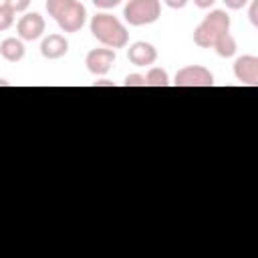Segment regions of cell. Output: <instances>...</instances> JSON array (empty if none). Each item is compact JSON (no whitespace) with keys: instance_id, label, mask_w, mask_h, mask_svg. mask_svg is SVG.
Instances as JSON below:
<instances>
[{"instance_id":"obj_1","label":"cell","mask_w":258,"mask_h":258,"mask_svg":"<svg viewBox=\"0 0 258 258\" xmlns=\"http://www.w3.org/2000/svg\"><path fill=\"white\" fill-rule=\"evenodd\" d=\"M91 34L109 48H123L129 42V32L125 24L107 12H99L91 18Z\"/></svg>"},{"instance_id":"obj_2","label":"cell","mask_w":258,"mask_h":258,"mask_svg":"<svg viewBox=\"0 0 258 258\" xmlns=\"http://www.w3.org/2000/svg\"><path fill=\"white\" fill-rule=\"evenodd\" d=\"M46 12L62 32H77L87 22V8L79 0H46Z\"/></svg>"},{"instance_id":"obj_3","label":"cell","mask_w":258,"mask_h":258,"mask_svg":"<svg viewBox=\"0 0 258 258\" xmlns=\"http://www.w3.org/2000/svg\"><path fill=\"white\" fill-rule=\"evenodd\" d=\"M230 32V16L226 10H212L194 30V42L202 48H212L214 42L222 36Z\"/></svg>"},{"instance_id":"obj_4","label":"cell","mask_w":258,"mask_h":258,"mask_svg":"<svg viewBox=\"0 0 258 258\" xmlns=\"http://www.w3.org/2000/svg\"><path fill=\"white\" fill-rule=\"evenodd\" d=\"M123 16L131 26L153 24L161 16L159 0H129L123 8Z\"/></svg>"},{"instance_id":"obj_5","label":"cell","mask_w":258,"mask_h":258,"mask_svg":"<svg viewBox=\"0 0 258 258\" xmlns=\"http://www.w3.org/2000/svg\"><path fill=\"white\" fill-rule=\"evenodd\" d=\"M173 85L175 87H212L214 85V75L206 67L189 64V67H183L175 73Z\"/></svg>"},{"instance_id":"obj_6","label":"cell","mask_w":258,"mask_h":258,"mask_svg":"<svg viewBox=\"0 0 258 258\" xmlns=\"http://www.w3.org/2000/svg\"><path fill=\"white\" fill-rule=\"evenodd\" d=\"M115 58H117L115 48H109V46L107 48H93V50H89L85 64H87L89 73H93V75H107L111 71Z\"/></svg>"},{"instance_id":"obj_7","label":"cell","mask_w":258,"mask_h":258,"mask_svg":"<svg viewBox=\"0 0 258 258\" xmlns=\"http://www.w3.org/2000/svg\"><path fill=\"white\" fill-rule=\"evenodd\" d=\"M234 77L248 87L258 85V56L254 54H244L238 56L234 62Z\"/></svg>"},{"instance_id":"obj_8","label":"cell","mask_w":258,"mask_h":258,"mask_svg":"<svg viewBox=\"0 0 258 258\" xmlns=\"http://www.w3.org/2000/svg\"><path fill=\"white\" fill-rule=\"evenodd\" d=\"M16 30H18V36L22 40H30L32 42V40L40 38L42 32H44V18L38 12H28L18 20Z\"/></svg>"},{"instance_id":"obj_9","label":"cell","mask_w":258,"mask_h":258,"mask_svg":"<svg viewBox=\"0 0 258 258\" xmlns=\"http://www.w3.org/2000/svg\"><path fill=\"white\" fill-rule=\"evenodd\" d=\"M127 58L131 64L135 67H149L155 62L157 58V48L151 44V42H145V40H137L133 42L129 48H127Z\"/></svg>"},{"instance_id":"obj_10","label":"cell","mask_w":258,"mask_h":258,"mask_svg":"<svg viewBox=\"0 0 258 258\" xmlns=\"http://www.w3.org/2000/svg\"><path fill=\"white\" fill-rule=\"evenodd\" d=\"M69 52V40L62 34H48L40 42V54L48 60H56Z\"/></svg>"},{"instance_id":"obj_11","label":"cell","mask_w":258,"mask_h":258,"mask_svg":"<svg viewBox=\"0 0 258 258\" xmlns=\"http://www.w3.org/2000/svg\"><path fill=\"white\" fill-rule=\"evenodd\" d=\"M0 54L2 58H6L8 62H18L22 60L24 56V44L20 38H14V36H8L0 42Z\"/></svg>"},{"instance_id":"obj_12","label":"cell","mask_w":258,"mask_h":258,"mask_svg":"<svg viewBox=\"0 0 258 258\" xmlns=\"http://www.w3.org/2000/svg\"><path fill=\"white\" fill-rule=\"evenodd\" d=\"M216 52H218V56H222V58H230V56H234L236 54V50H238V46H236V40H234V36L230 34V32H226V34H222L216 42H214V46H212Z\"/></svg>"},{"instance_id":"obj_13","label":"cell","mask_w":258,"mask_h":258,"mask_svg":"<svg viewBox=\"0 0 258 258\" xmlns=\"http://www.w3.org/2000/svg\"><path fill=\"white\" fill-rule=\"evenodd\" d=\"M169 85V77L167 71L161 67H151L145 75V87H167Z\"/></svg>"},{"instance_id":"obj_14","label":"cell","mask_w":258,"mask_h":258,"mask_svg":"<svg viewBox=\"0 0 258 258\" xmlns=\"http://www.w3.org/2000/svg\"><path fill=\"white\" fill-rule=\"evenodd\" d=\"M12 24H14V12L6 4H0V32L8 30Z\"/></svg>"},{"instance_id":"obj_15","label":"cell","mask_w":258,"mask_h":258,"mask_svg":"<svg viewBox=\"0 0 258 258\" xmlns=\"http://www.w3.org/2000/svg\"><path fill=\"white\" fill-rule=\"evenodd\" d=\"M125 87H145V77L143 75H137V73H131L125 77Z\"/></svg>"},{"instance_id":"obj_16","label":"cell","mask_w":258,"mask_h":258,"mask_svg":"<svg viewBox=\"0 0 258 258\" xmlns=\"http://www.w3.org/2000/svg\"><path fill=\"white\" fill-rule=\"evenodd\" d=\"M4 4L16 14V12H24L26 8H28V4H30V0H4Z\"/></svg>"},{"instance_id":"obj_17","label":"cell","mask_w":258,"mask_h":258,"mask_svg":"<svg viewBox=\"0 0 258 258\" xmlns=\"http://www.w3.org/2000/svg\"><path fill=\"white\" fill-rule=\"evenodd\" d=\"M123 0H93V4L97 6V8H103V10H109V8H115V6H119Z\"/></svg>"},{"instance_id":"obj_18","label":"cell","mask_w":258,"mask_h":258,"mask_svg":"<svg viewBox=\"0 0 258 258\" xmlns=\"http://www.w3.org/2000/svg\"><path fill=\"white\" fill-rule=\"evenodd\" d=\"M258 0H252L250 2V10H248V18H250V22L254 24V26H258Z\"/></svg>"},{"instance_id":"obj_19","label":"cell","mask_w":258,"mask_h":258,"mask_svg":"<svg viewBox=\"0 0 258 258\" xmlns=\"http://www.w3.org/2000/svg\"><path fill=\"white\" fill-rule=\"evenodd\" d=\"M248 2H250V0H224V4H226L230 10H240V8H244Z\"/></svg>"},{"instance_id":"obj_20","label":"cell","mask_w":258,"mask_h":258,"mask_svg":"<svg viewBox=\"0 0 258 258\" xmlns=\"http://www.w3.org/2000/svg\"><path fill=\"white\" fill-rule=\"evenodd\" d=\"M163 2H165L169 8H173V10H179V8H183V6H185L189 0H163Z\"/></svg>"},{"instance_id":"obj_21","label":"cell","mask_w":258,"mask_h":258,"mask_svg":"<svg viewBox=\"0 0 258 258\" xmlns=\"http://www.w3.org/2000/svg\"><path fill=\"white\" fill-rule=\"evenodd\" d=\"M214 2H216V0H194V4H196L198 8H210V6H214Z\"/></svg>"},{"instance_id":"obj_22","label":"cell","mask_w":258,"mask_h":258,"mask_svg":"<svg viewBox=\"0 0 258 258\" xmlns=\"http://www.w3.org/2000/svg\"><path fill=\"white\" fill-rule=\"evenodd\" d=\"M95 87H115V83H113V81L103 79V81H97V83H95Z\"/></svg>"},{"instance_id":"obj_23","label":"cell","mask_w":258,"mask_h":258,"mask_svg":"<svg viewBox=\"0 0 258 258\" xmlns=\"http://www.w3.org/2000/svg\"><path fill=\"white\" fill-rule=\"evenodd\" d=\"M8 85H10L8 81H4V79H0V87H8Z\"/></svg>"}]
</instances>
